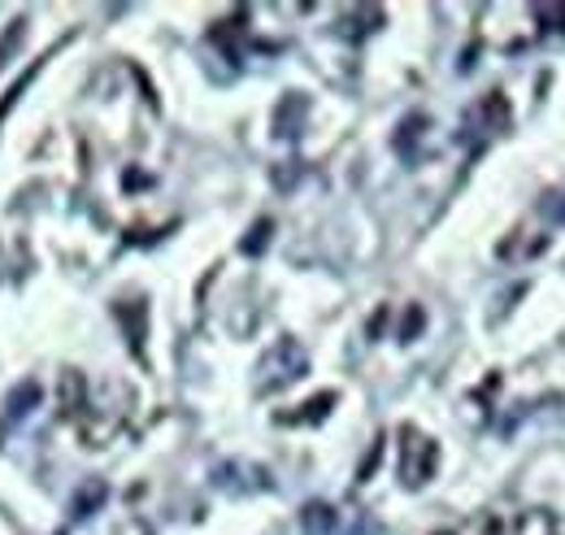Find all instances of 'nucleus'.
I'll list each match as a JSON object with an SVG mask.
<instances>
[{
	"label": "nucleus",
	"mask_w": 565,
	"mask_h": 535,
	"mask_svg": "<svg viewBox=\"0 0 565 535\" xmlns=\"http://www.w3.org/2000/svg\"><path fill=\"white\" fill-rule=\"evenodd\" d=\"M305 348L296 344V339H279L266 357H262V366H257V375H262V388H282V384H291V379H300L305 375Z\"/></svg>",
	"instance_id": "1"
},
{
	"label": "nucleus",
	"mask_w": 565,
	"mask_h": 535,
	"mask_svg": "<svg viewBox=\"0 0 565 535\" xmlns=\"http://www.w3.org/2000/svg\"><path fill=\"white\" fill-rule=\"evenodd\" d=\"M430 470H435V444L426 436H418V431H405V466H401L405 483L423 487L426 479H430Z\"/></svg>",
	"instance_id": "2"
},
{
	"label": "nucleus",
	"mask_w": 565,
	"mask_h": 535,
	"mask_svg": "<svg viewBox=\"0 0 565 535\" xmlns=\"http://www.w3.org/2000/svg\"><path fill=\"white\" fill-rule=\"evenodd\" d=\"M418 327H423V314H418V310H414V314H409V318H405V339H409V335H418Z\"/></svg>",
	"instance_id": "8"
},
{
	"label": "nucleus",
	"mask_w": 565,
	"mask_h": 535,
	"mask_svg": "<svg viewBox=\"0 0 565 535\" xmlns=\"http://www.w3.org/2000/svg\"><path fill=\"white\" fill-rule=\"evenodd\" d=\"M40 401V388L35 384H26V388H18V397H9V413L13 418H22L26 413V405H35Z\"/></svg>",
	"instance_id": "4"
},
{
	"label": "nucleus",
	"mask_w": 565,
	"mask_h": 535,
	"mask_svg": "<svg viewBox=\"0 0 565 535\" xmlns=\"http://www.w3.org/2000/svg\"><path fill=\"white\" fill-rule=\"evenodd\" d=\"M335 510L331 505H322V501H313V505H305V514H300V527L309 535H327V532H335Z\"/></svg>",
	"instance_id": "3"
},
{
	"label": "nucleus",
	"mask_w": 565,
	"mask_h": 535,
	"mask_svg": "<svg viewBox=\"0 0 565 535\" xmlns=\"http://www.w3.org/2000/svg\"><path fill=\"white\" fill-rule=\"evenodd\" d=\"M266 235H270V222H257L253 227V240H244V253H262L266 249Z\"/></svg>",
	"instance_id": "5"
},
{
	"label": "nucleus",
	"mask_w": 565,
	"mask_h": 535,
	"mask_svg": "<svg viewBox=\"0 0 565 535\" xmlns=\"http://www.w3.org/2000/svg\"><path fill=\"white\" fill-rule=\"evenodd\" d=\"M540 209H544V218H553V222H565V192L548 197V201L540 204Z\"/></svg>",
	"instance_id": "6"
},
{
	"label": "nucleus",
	"mask_w": 565,
	"mask_h": 535,
	"mask_svg": "<svg viewBox=\"0 0 565 535\" xmlns=\"http://www.w3.org/2000/svg\"><path fill=\"white\" fill-rule=\"evenodd\" d=\"M540 18H544V22H557L553 31H565V4H553V9H540Z\"/></svg>",
	"instance_id": "7"
}]
</instances>
